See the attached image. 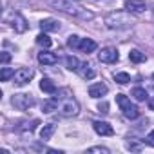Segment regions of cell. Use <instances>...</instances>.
Returning a JSON list of instances; mask_svg holds the SVG:
<instances>
[{"label":"cell","instance_id":"2","mask_svg":"<svg viewBox=\"0 0 154 154\" xmlns=\"http://www.w3.org/2000/svg\"><path fill=\"white\" fill-rule=\"evenodd\" d=\"M103 22H105V26H107L109 29L120 31V29L132 27V26H134V17H132V13H129V11H112V13H109V15L103 18Z\"/></svg>","mask_w":154,"mask_h":154},{"label":"cell","instance_id":"35","mask_svg":"<svg viewBox=\"0 0 154 154\" xmlns=\"http://www.w3.org/2000/svg\"><path fill=\"white\" fill-rule=\"evenodd\" d=\"M152 78H154V72H152Z\"/></svg>","mask_w":154,"mask_h":154},{"label":"cell","instance_id":"11","mask_svg":"<svg viewBox=\"0 0 154 154\" xmlns=\"http://www.w3.org/2000/svg\"><path fill=\"white\" fill-rule=\"evenodd\" d=\"M93 129H94V132L100 134V136H112V134H114V129H112L107 122H94V123H93Z\"/></svg>","mask_w":154,"mask_h":154},{"label":"cell","instance_id":"10","mask_svg":"<svg viewBox=\"0 0 154 154\" xmlns=\"http://www.w3.org/2000/svg\"><path fill=\"white\" fill-rule=\"evenodd\" d=\"M147 9V4L143 0H127L125 2V11L129 13H143Z\"/></svg>","mask_w":154,"mask_h":154},{"label":"cell","instance_id":"20","mask_svg":"<svg viewBox=\"0 0 154 154\" xmlns=\"http://www.w3.org/2000/svg\"><path fill=\"white\" fill-rule=\"evenodd\" d=\"M42 111L44 112H53V111H58V98H49L42 103Z\"/></svg>","mask_w":154,"mask_h":154},{"label":"cell","instance_id":"12","mask_svg":"<svg viewBox=\"0 0 154 154\" xmlns=\"http://www.w3.org/2000/svg\"><path fill=\"white\" fill-rule=\"evenodd\" d=\"M40 29L44 33H54V31H60V22L54 20V18H45L40 22Z\"/></svg>","mask_w":154,"mask_h":154},{"label":"cell","instance_id":"3","mask_svg":"<svg viewBox=\"0 0 154 154\" xmlns=\"http://www.w3.org/2000/svg\"><path fill=\"white\" fill-rule=\"evenodd\" d=\"M80 112V103L76 102L72 96L62 98L58 100V114L63 118H72V116H78Z\"/></svg>","mask_w":154,"mask_h":154},{"label":"cell","instance_id":"14","mask_svg":"<svg viewBox=\"0 0 154 154\" xmlns=\"http://www.w3.org/2000/svg\"><path fill=\"white\" fill-rule=\"evenodd\" d=\"M96 47H98V44L93 40V38H82V42H80V51L82 53H85V54H91V53H94L96 51Z\"/></svg>","mask_w":154,"mask_h":154},{"label":"cell","instance_id":"13","mask_svg":"<svg viewBox=\"0 0 154 154\" xmlns=\"http://www.w3.org/2000/svg\"><path fill=\"white\" fill-rule=\"evenodd\" d=\"M38 62L44 65H54V63H58V56L51 51H42V53H38Z\"/></svg>","mask_w":154,"mask_h":154},{"label":"cell","instance_id":"4","mask_svg":"<svg viewBox=\"0 0 154 154\" xmlns=\"http://www.w3.org/2000/svg\"><path fill=\"white\" fill-rule=\"evenodd\" d=\"M116 103H118L120 111L123 112V116H125L127 120H136V118H140V109H138L125 94H116Z\"/></svg>","mask_w":154,"mask_h":154},{"label":"cell","instance_id":"17","mask_svg":"<svg viewBox=\"0 0 154 154\" xmlns=\"http://www.w3.org/2000/svg\"><path fill=\"white\" fill-rule=\"evenodd\" d=\"M40 91H44V93H47V94H56V85H54L53 80L42 78V80H40Z\"/></svg>","mask_w":154,"mask_h":154},{"label":"cell","instance_id":"23","mask_svg":"<svg viewBox=\"0 0 154 154\" xmlns=\"http://www.w3.org/2000/svg\"><path fill=\"white\" fill-rule=\"evenodd\" d=\"M36 44H38L40 47H44V49H49L51 44H53V40L47 36V33H40V35L36 36Z\"/></svg>","mask_w":154,"mask_h":154},{"label":"cell","instance_id":"21","mask_svg":"<svg viewBox=\"0 0 154 154\" xmlns=\"http://www.w3.org/2000/svg\"><path fill=\"white\" fill-rule=\"evenodd\" d=\"M80 60L76 58V56H72V54H69V56H65V67L69 69V71H78L80 69Z\"/></svg>","mask_w":154,"mask_h":154},{"label":"cell","instance_id":"24","mask_svg":"<svg viewBox=\"0 0 154 154\" xmlns=\"http://www.w3.org/2000/svg\"><path fill=\"white\" fill-rule=\"evenodd\" d=\"M112 78H114V82H116V84H120V85H127V84L131 82L129 72H116Z\"/></svg>","mask_w":154,"mask_h":154},{"label":"cell","instance_id":"1","mask_svg":"<svg viewBox=\"0 0 154 154\" xmlns=\"http://www.w3.org/2000/svg\"><path fill=\"white\" fill-rule=\"evenodd\" d=\"M45 4H47L51 9H56V11L65 13V15H71V17H80V18H84V20L93 18V13L84 11L82 8H76L71 0H45Z\"/></svg>","mask_w":154,"mask_h":154},{"label":"cell","instance_id":"22","mask_svg":"<svg viewBox=\"0 0 154 154\" xmlns=\"http://www.w3.org/2000/svg\"><path fill=\"white\" fill-rule=\"evenodd\" d=\"M131 96H132L136 102H145V100H147V91H145L143 87H134V89L131 91Z\"/></svg>","mask_w":154,"mask_h":154},{"label":"cell","instance_id":"16","mask_svg":"<svg viewBox=\"0 0 154 154\" xmlns=\"http://www.w3.org/2000/svg\"><path fill=\"white\" fill-rule=\"evenodd\" d=\"M36 125H40V120H38V118H35V120H31V122H22L17 129H18L20 132L27 134V132H33V131L36 129Z\"/></svg>","mask_w":154,"mask_h":154},{"label":"cell","instance_id":"15","mask_svg":"<svg viewBox=\"0 0 154 154\" xmlns=\"http://www.w3.org/2000/svg\"><path fill=\"white\" fill-rule=\"evenodd\" d=\"M78 72H80V76H82L84 80H93L94 76H96V71H94V69H93V65H91V63H87V62L80 65Z\"/></svg>","mask_w":154,"mask_h":154},{"label":"cell","instance_id":"5","mask_svg":"<svg viewBox=\"0 0 154 154\" xmlns=\"http://www.w3.org/2000/svg\"><path fill=\"white\" fill-rule=\"evenodd\" d=\"M11 105L18 111H27L35 105V98L31 94H26V93H18V94H13L11 98Z\"/></svg>","mask_w":154,"mask_h":154},{"label":"cell","instance_id":"27","mask_svg":"<svg viewBox=\"0 0 154 154\" xmlns=\"http://www.w3.org/2000/svg\"><path fill=\"white\" fill-rule=\"evenodd\" d=\"M87 152H100V154H109L111 150H109L107 147H102V145H98V147H91V149H87Z\"/></svg>","mask_w":154,"mask_h":154},{"label":"cell","instance_id":"28","mask_svg":"<svg viewBox=\"0 0 154 154\" xmlns=\"http://www.w3.org/2000/svg\"><path fill=\"white\" fill-rule=\"evenodd\" d=\"M127 149H131V150H140L141 147H140V143H136V141H132V140L129 138V141H127Z\"/></svg>","mask_w":154,"mask_h":154},{"label":"cell","instance_id":"30","mask_svg":"<svg viewBox=\"0 0 154 154\" xmlns=\"http://www.w3.org/2000/svg\"><path fill=\"white\" fill-rule=\"evenodd\" d=\"M107 109H109V105H107V103H105V102H103V103H100V105H98V111H100V112H103V114H107V112H109V111H107Z\"/></svg>","mask_w":154,"mask_h":154},{"label":"cell","instance_id":"34","mask_svg":"<svg viewBox=\"0 0 154 154\" xmlns=\"http://www.w3.org/2000/svg\"><path fill=\"white\" fill-rule=\"evenodd\" d=\"M152 17H154V9H152Z\"/></svg>","mask_w":154,"mask_h":154},{"label":"cell","instance_id":"7","mask_svg":"<svg viewBox=\"0 0 154 154\" xmlns=\"http://www.w3.org/2000/svg\"><path fill=\"white\" fill-rule=\"evenodd\" d=\"M35 76V71L31 67H20L15 71V76H13V84L15 85H26L31 82V78Z\"/></svg>","mask_w":154,"mask_h":154},{"label":"cell","instance_id":"29","mask_svg":"<svg viewBox=\"0 0 154 154\" xmlns=\"http://www.w3.org/2000/svg\"><path fill=\"white\" fill-rule=\"evenodd\" d=\"M145 143H147V145H150V147H154V131H150V132L147 134V138H145Z\"/></svg>","mask_w":154,"mask_h":154},{"label":"cell","instance_id":"25","mask_svg":"<svg viewBox=\"0 0 154 154\" xmlns=\"http://www.w3.org/2000/svg\"><path fill=\"white\" fill-rule=\"evenodd\" d=\"M13 76H15V69H11V67H2V71H0V80H2V82H9Z\"/></svg>","mask_w":154,"mask_h":154},{"label":"cell","instance_id":"31","mask_svg":"<svg viewBox=\"0 0 154 154\" xmlns=\"http://www.w3.org/2000/svg\"><path fill=\"white\" fill-rule=\"evenodd\" d=\"M9 60H11V54H9V53H6V51H4V53H2V63H4V65H6V63H8V62H9Z\"/></svg>","mask_w":154,"mask_h":154},{"label":"cell","instance_id":"32","mask_svg":"<svg viewBox=\"0 0 154 154\" xmlns=\"http://www.w3.org/2000/svg\"><path fill=\"white\" fill-rule=\"evenodd\" d=\"M149 109H150V111H154V98H152V100H149Z\"/></svg>","mask_w":154,"mask_h":154},{"label":"cell","instance_id":"19","mask_svg":"<svg viewBox=\"0 0 154 154\" xmlns=\"http://www.w3.org/2000/svg\"><path fill=\"white\" fill-rule=\"evenodd\" d=\"M129 60H131L132 63H143V62L147 60V54L141 53V51H138V49H132V51L129 53Z\"/></svg>","mask_w":154,"mask_h":154},{"label":"cell","instance_id":"9","mask_svg":"<svg viewBox=\"0 0 154 154\" xmlns=\"http://www.w3.org/2000/svg\"><path fill=\"white\" fill-rule=\"evenodd\" d=\"M107 91H109V87L103 82H98V84L89 85V96L91 98H102V96L107 94Z\"/></svg>","mask_w":154,"mask_h":154},{"label":"cell","instance_id":"18","mask_svg":"<svg viewBox=\"0 0 154 154\" xmlns=\"http://www.w3.org/2000/svg\"><path fill=\"white\" fill-rule=\"evenodd\" d=\"M54 131H56V125L54 123H45L42 127V131H40V138L44 141H47V140H51V136L54 134Z\"/></svg>","mask_w":154,"mask_h":154},{"label":"cell","instance_id":"8","mask_svg":"<svg viewBox=\"0 0 154 154\" xmlns=\"http://www.w3.org/2000/svg\"><path fill=\"white\" fill-rule=\"evenodd\" d=\"M98 60L102 63H116L120 60V54L116 51V47H103L100 53H98Z\"/></svg>","mask_w":154,"mask_h":154},{"label":"cell","instance_id":"33","mask_svg":"<svg viewBox=\"0 0 154 154\" xmlns=\"http://www.w3.org/2000/svg\"><path fill=\"white\" fill-rule=\"evenodd\" d=\"M72 2H80V0H72Z\"/></svg>","mask_w":154,"mask_h":154},{"label":"cell","instance_id":"26","mask_svg":"<svg viewBox=\"0 0 154 154\" xmlns=\"http://www.w3.org/2000/svg\"><path fill=\"white\" fill-rule=\"evenodd\" d=\"M80 42H82V38H80V36L71 35V36L67 38V47H71V49H78V47H80Z\"/></svg>","mask_w":154,"mask_h":154},{"label":"cell","instance_id":"6","mask_svg":"<svg viewBox=\"0 0 154 154\" xmlns=\"http://www.w3.org/2000/svg\"><path fill=\"white\" fill-rule=\"evenodd\" d=\"M8 24H9L17 33H26L27 27H29V24H27V20L24 18V15H22V13H17V11H13V13L8 17Z\"/></svg>","mask_w":154,"mask_h":154}]
</instances>
